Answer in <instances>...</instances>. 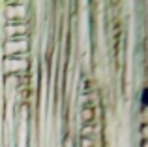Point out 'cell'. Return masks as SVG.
I'll use <instances>...</instances> for the list:
<instances>
[{
  "label": "cell",
  "instance_id": "cell-1",
  "mask_svg": "<svg viewBox=\"0 0 148 147\" xmlns=\"http://www.w3.org/2000/svg\"><path fill=\"white\" fill-rule=\"evenodd\" d=\"M83 147H94V141L90 140V138H86V140H83V144H81Z\"/></svg>",
  "mask_w": 148,
  "mask_h": 147
},
{
  "label": "cell",
  "instance_id": "cell-2",
  "mask_svg": "<svg viewBox=\"0 0 148 147\" xmlns=\"http://www.w3.org/2000/svg\"><path fill=\"white\" fill-rule=\"evenodd\" d=\"M83 117H84V119H90V117H92V107H88V110H84Z\"/></svg>",
  "mask_w": 148,
  "mask_h": 147
},
{
  "label": "cell",
  "instance_id": "cell-3",
  "mask_svg": "<svg viewBox=\"0 0 148 147\" xmlns=\"http://www.w3.org/2000/svg\"><path fill=\"white\" fill-rule=\"evenodd\" d=\"M145 102L148 104V91H145Z\"/></svg>",
  "mask_w": 148,
  "mask_h": 147
},
{
  "label": "cell",
  "instance_id": "cell-4",
  "mask_svg": "<svg viewBox=\"0 0 148 147\" xmlns=\"http://www.w3.org/2000/svg\"><path fill=\"white\" fill-rule=\"evenodd\" d=\"M143 134H145V136L148 138V126H146V128H145V130H143Z\"/></svg>",
  "mask_w": 148,
  "mask_h": 147
},
{
  "label": "cell",
  "instance_id": "cell-5",
  "mask_svg": "<svg viewBox=\"0 0 148 147\" xmlns=\"http://www.w3.org/2000/svg\"><path fill=\"white\" fill-rule=\"evenodd\" d=\"M145 147H148V141H146V144H145Z\"/></svg>",
  "mask_w": 148,
  "mask_h": 147
}]
</instances>
